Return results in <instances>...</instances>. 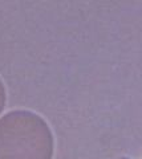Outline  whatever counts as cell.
<instances>
[{
	"label": "cell",
	"instance_id": "6da1fadb",
	"mask_svg": "<svg viewBox=\"0 0 142 159\" xmlns=\"http://www.w3.org/2000/svg\"><path fill=\"white\" fill-rule=\"evenodd\" d=\"M49 126L29 110H13L0 118V159H52Z\"/></svg>",
	"mask_w": 142,
	"mask_h": 159
},
{
	"label": "cell",
	"instance_id": "7a4b0ae2",
	"mask_svg": "<svg viewBox=\"0 0 142 159\" xmlns=\"http://www.w3.org/2000/svg\"><path fill=\"white\" fill-rule=\"evenodd\" d=\"M4 106H6V88H4V84L0 80V113L3 111Z\"/></svg>",
	"mask_w": 142,
	"mask_h": 159
},
{
	"label": "cell",
	"instance_id": "3957f363",
	"mask_svg": "<svg viewBox=\"0 0 142 159\" xmlns=\"http://www.w3.org/2000/svg\"><path fill=\"white\" fill-rule=\"evenodd\" d=\"M121 159H129V158H121Z\"/></svg>",
	"mask_w": 142,
	"mask_h": 159
}]
</instances>
